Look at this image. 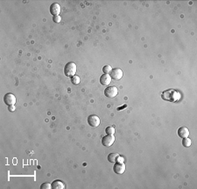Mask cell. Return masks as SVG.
I'll use <instances>...</instances> for the list:
<instances>
[{
    "label": "cell",
    "mask_w": 197,
    "mask_h": 189,
    "mask_svg": "<svg viewBox=\"0 0 197 189\" xmlns=\"http://www.w3.org/2000/svg\"><path fill=\"white\" fill-rule=\"evenodd\" d=\"M178 135H179L180 137L182 138V139H183V138L188 137V135H189V130L186 127H181V128H180L178 129Z\"/></svg>",
    "instance_id": "cell-11"
},
{
    "label": "cell",
    "mask_w": 197,
    "mask_h": 189,
    "mask_svg": "<svg viewBox=\"0 0 197 189\" xmlns=\"http://www.w3.org/2000/svg\"><path fill=\"white\" fill-rule=\"evenodd\" d=\"M113 170L117 174H122L125 171V166L124 165V163H117L113 166Z\"/></svg>",
    "instance_id": "cell-8"
},
{
    "label": "cell",
    "mask_w": 197,
    "mask_h": 189,
    "mask_svg": "<svg viewBox=\"0 0 197 189\" xmlns=\"http://www.w3.org/2000/svg\"><path fill=\"white\" fill-rule=\"evenodd\" d=\"M51 185H52L53 189H64V187H65L64 184L60 180H54Z\"/></svg>",
    "instance_id": "cell-12"
},
{
    "label": "cell",
    "mask_w": 197,
    "mask_h": 189,
    "mask_svg": "<svg viewBox=\"0 0 197 189\" xmlns=\"http://www.w3.org/2000/svg\"><path fill=\"white\" fill-rule=\"evenodd\" d=\"M117 163H124V161H125V158H123V157H120V156H118V158H117Z\"/></svg>",
    "instance_id": "cell-20"
},
{
    "label": "cell",
    "mask_w": 197,
    "mask_h": 189,
    "mask_svg": "<svg viewBox=\"0 0 197 189\" xmlns=\"http://www.w3.org/2000/svg\"><path fill=\"white\" fill-rule=\"evenodd\" d=\"M71 82L74 84H78L80 83V78L78 77V76H76V75L73 76L72 78H71Z\"/></svg>",
    "instance_id": "cell-15"
},
{
    "label": "cell",
    "mask_w": 197,
    "mask_h": 189,
    "mask_svg": "<svg viewBox=\"0 0 197 189\" xmlns=\"http://www.w3.org/2000/svg\"><path fill=\"white\" fill-rule=\"evenodd\" d=\"M60 12V6L57 3H54L50 5V13L54 16H59Z\"/></svg>",
    "instance_id": "cell-9"
},
{
    "label": "cell",
    "mask_w": 197,
    "mask_h": 189,
    "mask_svg": "<svg viewBox=\"0 0 197 189\" xmlns=\"http://www.w3.org/2000/svg\"><path fill=\"white\" fill-rule=\"evenodd\" d=\"M162 99L165 100H168V101L171 102H175L176 100L180 99V93L174 90H168L163 92V94L161 95Z\"/></svg>",
    "instance_id": "cell-1"
},
{
    "label": "cell",
    "mask_w": 197,
    "mask_h": 189,
    "mask_svg": "<svg viewBox=\"0 0 197 189\" xmlns=\"http://www.w3.org/2000/svg\"><path fill=\"white\" fill-rule=\"evenodd\" d=\"M125 107H126V105H125V106H123L122 107H118V108H117V110H118V111H120V110H122L123 108H125Z\"/></svg>",
    "instance_id": "cell-22"
},
{
    "label": "cell",
    "mask_w": 197,
    "mask_h": 189,
    "mask_svg": "<svg viewBox=\"0 0 197 189\" xmlns=\"http://www.w3.org/2000/svg\"><path fill=\"white\" fill-rule=\"evenodd\" d=\"M118 156H119V155L117 154V153H110V154L108 156V160H109L110 163H115V162L117 161Z\"/></svg>",
    "instance_id": "cell-13"
},
{
    "label": "cell",
    "mask_w": 197,
    "mask_h": 189,
    "mask_svg": "<svg viewBox=\"0 0 197 189\" xmlns=\"http://www.w3.org/2000/svg\"><path fill=\"white\" fill-rule=\"evenodd\" d=\"M9 110H10L11 112L15 111V107H14V105H13V106H9Z\"/></svg>",
    "instance_id": "cell-21"
},
{
    "label": "cell",
    "mask_w": 197,
    "mask_h": 189,
    "mask_svg": "<svg viewBox=\"0 0 197 189\" xmlns=\"http://www.w3.org/2000/svg\"><path fill=\"white\" fill-rule=\"evenodd\" d=\"M105 131L109 135H113L115 133V129L113 127H108V128H106Z\"/></svg>",
    "instance_id": "cell-17"
},
{
    "label": "cell",
    "mask_w": 197,
    "mask_h": 189,
    "mask_svg": "<svg viewBox=\"0 0 197 189\" xmlns=\"http://www.w3.org/2000/svg\"><path fill=\"white\" fill-rule=\"evenodd\" d=\"M114 142H115V137L112 135H105L103 137V139H102V144L103 146H106V147L111 146L114 143Z\"/></svg>",
    "instance_id": "cell-5"
},
{
    "label": "cell",
    "mask_w": 197,
    "mask_h": 189,
    "mask_svg": "<svg viewBox=\"0 0 197 189\" xmlns=\"http://www.w3.org/2000/svg\"><path fill=\"white\" fill-rule=\"evenodd\" d=\"M76 64L75 62H68V64L65 65L64 67V74L68 77H73V76H75V74L76 73Z\"/></svg>",
    "instance_id": "cell-2"
},
{
    "label": "cell",
    "mask_w": 197,
    "mask_h": 189,
    "mask_svg": "<svg viewBox=\"0 0 197 189\" xmlns=\"http://www.w3.org/2000/svg\"><path fill=\"white\" fill-rule=\"evenodd\" d=\"M41 189H50L52 188V185L49 183H43L40 186Z\"/></svg>",
    "instance_id": "cell-18"
},
{
    "label": "cell",
    "mask_w": 197,
    "mask_h": 189,
    "mask_svg": "<svg viewBox=\"0 0 197 189\" xmlns=\"http://www.w3.org/2000/svg\"><path fill=\"white\" fill-rule=\"evenodd\" d=\"M110 82H111V77L109 75V74H103L101 76L100 78V83L103 84V85H109L110 84Z\"/></svg>",
    "instance_id": "cell-10"
},
{
    "label": "cell",
    "mask_w": 197,
    "mask_h": 189,
    "mask_svg": "<svg viewBox=\"0 0 197 189\" xmlns=\"http://www.w3.org/2000/svg\"><path fill=\"white\" fill-rule=\"evenodd\" d=\"M110 77H111V78H113L115 80H119L123 77V71L118 68L113 69L111 70V72H110Z\"/></svg>",
    "instance_id": "cell-7"
},
{
    "label": "cell",
    "mask_w": 197,
    "mask_h": 189,
    "mask_svg": "<svg viewBox=\"0 0 197 189\" xmlns=\"http://www.w3.org/2000/svg\"><path fill=\"white\" fill-rule=\"evenodd\" d=\"M192 142L191 140L189 139V138L186 137V138H183V140H182V144L183 146H185V147H189L191 145Z\"/></svg>",
    "instance_id": "cell-14"
},
{
    "label": "cell",
    "mask_w": 197,
    "mask_h": 189,
    "mask_svg": "<svg viewBox=\"0 0 197 189\" xmlns=\"http://www.w3.org/2000/svg\"><path fill=\"white\" fill-rule=\"evenodd\" d=\"M111 70H112V68H111V66H109V65H105L103 68V71L104 74H109V73L111 72Z\"/></svg>",
    "instance_id": "cell-16"
},
{
    "label": "cell",
    "mask_w": 197,
    "mask_h": 189,
    "mask_svg": "<svg viewBox=\"0 0 197 189\" xmlns=\"http://www.w3.org/2000/svg\"><path fill=\"white\" fill-rule=\"evenodd\" d=\"M118 90L117 88L115 86H109L107 87L106 89L104 90V94L106 95V97L108 98H114L117 95Z\"/></svg>",
    "instance_id": "cell-4"
},
{
    "label": "cell",
    "mask_w": 197,
    "mask_h": 189,
    "mask_svg": "<svg viewBox=\"0 0 197 189\" xmlns=\"http://www.w3.org/2000/svg\"><path fill=\"white\" fill-rule=\"evenodd\" d=\"M88 123L91 127H97L100 124V119L97 115H92L88 117Z\"/></svg>",
    "instance_id": "cell-6"
},
{
    "label": "cell",
    "mask_w": 197,
    "mask_h": 189,
    "mask_svg": "<svg viewBox=\"0 0 197 189\" xmlns=\"http://www.w3.org/2000/svg\"><path fill=\"white\" fill-rule=\"evenodd\" d=\"M53 20H54V22H55V23H60V20H61V18H60V16H54V17L53 18Z\"/></svg>",
    "instance_id": "cell-19"
},
{
    "label": "cell",
    "mask_w": 197,
    "mask_h": 189,
    "mask_svg": "<svg viewBox=\"0 0 197 189\" xmlns=\"http://www.w3.org/2000/svg\"><path fill=\"white\" fill-rule=\"evenodd\" d=\"M4 102L7 106H13L16 103V97L12 93H6L4 96Z\"/></svg>",
    "instance_id": "cell-3"
}]
</instances>
